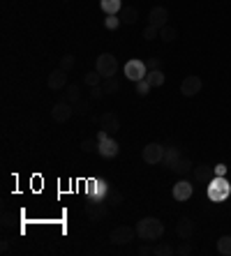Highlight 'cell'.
Returning <instances> with one entry per match:
<instances>
[{"label": "cell", "instance_id": "cell-1", "mask_svg": "<svg viewBox=\"0 0 231 256\" xmlns=\"http://www.w3.org/2000/svg\"><path fill=\"white\" fill-rule=\"evenodd\" d=\"M137 238L144 242H155L160 240L162 233H164V224H162V219L157 217H144L137 222Z\"/></svg>", "mask_w": 231, "mask_h": 256}, {"label": "cell", "instance_id": "cell-2", "mask_svg": "<svg viewBox=\"0 0 231 256\" xmlns=\"http://www.w3.org/2000/svg\"><path fill=\"white\" fill-rule=\"evenodd\" d=\"M109 192H111V185L104 178H88V182H86V196H88V201H107Z\"/></svg>", "mask_w": 231, "mask_h": 256}, {"label": "cell", "instance_id": "cell-3", "mask_svg": "<svg viewBox=\"0 0 231 256\" xmlns=\"http://www.w3.org/2000/svg\"><path fill=\"white\" fill-rule=\"evenodd\" d=\"M229 194H231V185L224 175H215L213 180L208 182V199H210V201L220 203L224 199H229Z\"/></svg>", "mask_w": 231, "mask_h": 256}, {"label": "cell", "instance_id": "cell-4", "mask_svg": "<svg viewBox=\"0 0 231 256\" xmlns=\"http://www.w3.org/2000/svg\"><path fill=\"white\" fill-rule=\"evenodd\" d=\"M118 60H116V56H111V53H102V56H97V62H95V69L100 72L104 79H111V76L118 74Z\"/></svg>", "mask_w": 231, "mask_h": 256}, {"label": "cell", "instance_id": "cell-5", "mask_svg": "<svg viewBox=\"0 0 231 256\" xmlns=\"http://www.w3.org/2000/svg\"><path fill=\"white\" fill-rule=\"evenodd\" d=\"M123 72H125V79H130V81L137 83V81H141V79H146L148 67H146V62H144V60H139V58H132V60L125 62Z\"/></svg>", "mask_w": 231, "mask_h": 256}, {"label": "cell", "instance_id": "cell-6", "mask_svg": "<svg viewBox=\"0 0 231 256\" xmlns=\"http://www.w3.org/2000/svg\"><path fill=\"white\" fill-rule=\"evenodd\" d=\"M134 238H137V228H132V226H116L109 233V242H114V245H130Z\"/></svg>", "mask_w": 231, "mask_h": 256}, {"label": "cell", "instance_id": "cell-7", "mask_svg": "<svg viewBox=\"0 0 231 256\" xmlns=\"http://www.w3.org/2000/svg\"><path fill=\"white\" fill-rule=\"evenodd\" d=\"M164 145L162 143H148L146 148H144V152H141V157H144V162L150 166L155 164H162V159H164Z\"/></svg>", "mask_w": 231, "mask_h": 256}, {"label": "cell", "instance_id": "cell-8", "mask_svg": "<svg viewBox=\"0 0 231 256\" xmlns=\"http://www.w3.org/2000/svg\"><path fill=\"white\" fill-rule=\"evenodd\" d=\"M109 208L111 205L107 201H88L86 203V215L92 219V222H102L104 217H109Z\"/></svg>", "mask_w": 231, "mask_h": 256}, {"label": "cell", "instance_id": "cell-9", "mask_svg": "<svg viewBox=\"0 0 231 256\" xmlns=\"http://www.w3.org/2000/svg\"><path fill=\"white\" fill-rule=\"evenodd\" d=\"M72 115H74V104H69L65 99L58 102V104H54V109H51V118H54V122H58V125L67 122Z\"/></svg>", "mask_w": 231, "mask_h": 256}, {"label": "cell", "instance_id": "cell-10", "mask_svg": "<svg viewBox=\"0 0 231 256\" xmlns=\"http://www.w3.org/2000/svg\"><path fill=\"white\" fill-rule=\"evenodd\" d=\"M201 88H203V83H201V79L197 74L185 76L183 83H180V92H183L185 97H194V95H199Z\"/></svg>", "mask_w": 231, "mask_h": 256}, {"label": "cell", "instance_id": "cell-11", "mask_svg": "<svg viewBox=\"0 0 231 256\" xmlns=\"http://www.w3.org/2000/svg\"><path fill=\"white\" fill-rule=\"evenodd\" d=\"M118 152H120V145H118V141H116V139H111V136L102 139L100 143H97V155H100V157H104V159H114Z\"/></svg>", "mask_w": 231, "mask_h": 256}, {"label": "cell", "instance_id": "cell-12", "mask_svg": "<svg viewBox=\"0 0 231 256\" xmlns=\"http://www.w3.org/2000/svg\"><path fill=\"white\" fill-rule=\"evenodd\" d=\"M46 83H49V88H51V90H65V88H67V72H65V69H54V72H51V74H49V79H46Z\"/></svg>", "mask_w": 231, "mask_h": 256}, {"label": "cell", "instance_id": "cell-13", "mask_svg": "<svg viewBox=\"0 0 231 256\" xmlns=\"http://www.w3.org/2000/svg\"><path fill=\"white\" fill-rule=\"evenodd\" d=\"M169 21V9L167 7H153L150 14H148V23L155 26V28H164Z\"/></svg>", "mask_w": 231, "mask_h": 256}, {"label": "cell", "instance_id": "cell-14", "mask_svg": "<svg viewBox=\"0 0 231 256\" xmlns=\"http://www.w3.org/2000/svg\"><path fill=\"white\" fill-rule=\"evenodd\" d=\"M100 125H102V129H107L109 134L120 132V118H118L116 113H111V111L102 113V115H100Z\"/></svg>", "mask_w": 231, "mask_h": 256}, {"label": "cell", "instance_id": "cell-15", "mask_svg": "<svg viewBox=\"0 0 231 256\" xmlns=\"http://www.w3.org/2000/svg\"><path fill=\"white\" fill-rule=\"evenodd\" d=\"M176 233L180 240H190L194 235V222L190 217H180L176 224Z\"/></svg>", "mask_w": 231, "mask_h": 256}, {"label": "cell", "instance_id": "cell-16", "mask_svg": "<svg viewBox=\"0 0 231 256\" xmlns=\"http://www.w3.org/2000/svg\"><path fill=\"white\" fill-rule=\"evenodd\" d=\"M192 192L194 189L187 180H178L176 185H173V199H176V201H187V199L192 196Z\"/></svg>", "mask_w": 231, "mask_h": 256}, {"label": "cell", "instance_id": "cell-17", "mask_svg": "<svg viewBox=\"0 0 231 256\" xmlns=\"http://www.w3.org/2000/svg\"><path fill=\"white\" fill-rule=\"evenodd\" d=\"M178 159H180V150H178V148H167V150H164V159H162V164L167 166V169H169V171H173V169H176V164H178Z\"/></svg>", "mask_w": 231, "mask_h": 256}, {"label": "cell", "instance_id": "cell-18", "mask_svg": "<svg viewBox=\"0 0 231 256\" xmlns=\"http://www.w3.org/2000/svg\"><path fill=\"white\" fill-rule=\"evenodd\" d=\"M194 175H197V180L201 182H210L213 180V175H215V169L208 164H199L197 169H194Z\"/></svg>", "mask_w": 231, "mask_h": 256}, {"label": "cell", "instance_id": "cell-19", "mask_svg": "<svg viewBox=\"0 0 231 256\" xmlns=\"http://www.w3.org/2000/svg\"><path fill=\"white\" fill-rule=\"evenodd\" d=\"M100 7L104 14H120L123 0H100Z\"/></svg>", "mask_w": 231, "mask_h": 256}, {"label": "cell", "instance_id": "cell-20", "mask_svg": "<svg viewBox=\"0 0 231 256\" xmlns=\"http://www.w3.org/2000/svg\"><path fill=\"white\" fill-rule=\"evenodd\" d=\"M62 95H65V102H69V104H77L79 99H81V88H79V83H69Z\"/></svg>", "mask_w": 231, "mask_h": 256}, {"label": "cell", "instance_id": "cell-21", "mask_svg": "<svg viewBox=\"0 0 231 256\" xmlns=\"http://www.w3.org/2000/svg\"><path fill=\"white\" fill-rule=\"evenodd\" d=\"M190 171H194L192 159H187V157H180V159H178L176 169H173V173H178V175H187Z\"/></svg>", "mask_w": 231, "mask_h": 256}, {"label": "cell", "instance_id": "cell-22", "mask_svg": "<svg viewBox=\"0 0 231 256\" xmlns=\"http://www.w3.org/2000/svg\"><path fill=\"white\" fill-rule=\"evenodd\" d=\"M137 19H139L137 7H123V9H120V21H123V23L132 26V23H137Z\"/></svg>", "mask_w": 231, "mask_h": 256}, {"label": "cell", "instance_id": "cell-23", "mask_svg": "<svg viewBox=\"0 0 231 256\" xmlns=\"http://www.w3.org/2000/svg\"><path fill=\"white\" fill-rule=\"evenodd\" d=\"M146 81L153 85V88H160L162 83H164V74H162V69H150L146 74Z\"/></svg>", "mask_w": 231, "mask_h": 256}, {"label": "cell", "instance_id": "cell-24", "mask_svg": "<svg viewBox=\"0 0 231 256\" xmlns=\"http://www.w3.org/2000/svg\"><path fill=\"white\" fill-rule=\"evenodd\" d=\"M102 88H104V92H107V95H116V92L120 90V81H118L116 76H111V79H104V81H102Z\"/></svg>", "mask_w": 231, "mask_h": 256}, {"label": "cell", "instance_id": "cell-25", "mask_svg": "<svg viewBox=\"0 0 231 256\" xmlns=\"http://www.w3.org/2000/svg\"><path fill=\"white\" fill-rule=\"evenodd\" d=\"M176 37H178V30L173 28V26L167 23L164 28H160V39H162V42H167V44H169V42H173Z\"/></svg>", "mask_w": 231, "mask_h": 256}, {"label": "cell", "instance_id": "cell-26", "mask_svg": "<svg viewBox=\"0 0 231 256\" xmlns=\"http://www.w3.org/2000/svg\"><path fill=\"white\" fill-rule=\"evenodd\" d=\"M217 252L222 256H231V235H222L217 240Z\"/></svg>", "mask_w": 231, "mask_h": 256}, {"label": "cell", "instance_id": "cell-27", "mask_svg": "<svg viewBox=\"0 0 231 256\" xmlns=\"http://www.w3.org/2000/svg\"><path fill=\"white\" fill-rule=\"evenodd\" d=\"M84 81L88 83V85H102V81H104V76L100 74V72H97V69H95V72H88V74L84 76Z\"/></svg>", "mask_w": 231, "mask_h": 256}, {"label": "cell", "instance_id": "cell-28", "mask_svg": "<svg viewBox=\"0 0 231 256\" xmlns=\"http://www.w3.org/2000/svg\"><path fill=\"white\" fill-rule=\"evenodd\" d=\"M107 203L111 205V208H118V205L123 203V194H120L118 189L111 187V192H109V196H107Z\"/></svg>", "mask_w": 231, "mask_h": 256}, {"label": "cell", "instance_id": "cell-29", "mask_svg": "<svg viewBox=\"0 0 231 256\" xmlns=\"http://www.w3.org/2000/svg\"><path fill=\"white\" fill-rule=\"evenodd\" d=\"M120 16L118 14H107V19H104V28L107 30H118V26H120Z\"/></svg>", "mask_w": 231, "mask_h": 256}, {"label": "cell", "instance_id": "cell-30", "mask_svg": "<svg viewBox=\"0 0 231 256\" xmlns=\"http://www.w3.org/2000/svg\"><path fill=\"white\" fill-rule=\"evenodd\" d=\"M153 254L155 256H171V254H173V247L167 245V242H160V245H155V247H153Z\"/></svg>", "mask_w": 231, "mask_h": 256}, {"label": "cell", "instance_id": "cell-31", "mask_svg": "<svg viewBox=\"0 0 231 256\" xmlns=\"http://www.w3.org/2000/svg\"><path fill=\"white\" fill-rule=\"evenodd\" d=\"M88 111H90V102L88 99H79L74 104V113H79V115H88Z\"/></svg>", "mask_w": 231, "mask_h": 256}, {"label": "cell", "instance_id": "cell-32", "mask_svg": "<svg viewBox=\"0 0 231 256\" xmlns=\"http://www.w3.org/2000/svg\"><path fill=\"white\" fill-rule=\"evenodd\" d=\"M97 143H100L97 139H84V141H81V150L84 152H97Z\"/></svg>", "mask_w": 231, "mask_h": 256}, {"label": "cell", "instance_id": "cell-33", "mask_svg": "<svg viewBox=\"0 0 231 256\" xmlns=\"http://www.w3.org/2000/svg\"><path fill=\"white\" fill-rule=\"evenodd\" d=\"M157 37H160V28H155V26H150V23H148L146 30H144V39L153 42V39H157Z\"/></svg>", "mask_w": 231, "mask_h": 256}, {"label": "cell", "instance_id": "cell-34", "mask_svg": "<svg viewBox=\"0 0 231 256\" xmlns=\"http://www.w3.org/2000/svg\"><path fill=\"white\" fill-rule=\"evenodd\" d=\"M150 88H153V85H150V83H148L146 79L137 81V95H141V97H146L148 92H150Z\"/></svg>", "mask_w": 231, "mask_h": 256}, {"label": "cell", "instance_id": "cell-35", "mask_svg": "<svg viewBox=\"0 0 231 256\" xmlns=\"http://www.w3.org/2000/svg\"><path fill=\"white\" fill-rule=\"evenodd\" d=\"M72 67H74V56H72V53H67V56H62V58H60V69L69 72Z\"/></svg>", "mask_w": 231, "mask_h": 256}, {"label": "cell", "instance_id": "cell-36", "mask_svg": "<svg viewBox=\"0 0 231 256\" xmlns=\"http://www.w3.org/2000/svg\"><path fill=\"white\" fill-rule=\"evenodd\" d=\"M104 95H107V92H104V88H102V85H92V88H90V99H95V102H97V99H102Z\"/></svg>", "mask_w": 231, "mask_h": 256}, {"label": "cell", "instance_id": "cell-37", "mask_svg": "<svg viewBox=\"0 0 231 256\" xmlns=\"http://www.w3.org/2000/svg\"><path fill=\"white\" fill-rule=\"evenodd\" d=\"M16 217L12 212H2V228H9V226H14Z\"/></svg>", "mask_w": 231, "mask_h": 256}, {"label": "cell", "instance_id": "cell-38", "mask_svg": "<svg viewBox=\"0 0 231 256\" xmlns=\"http://www.w3.org/2000/svg\"><path fill=\"white\" fill-rule=\"evenodd\" d=\"M176 252H178L180 256H190V254H192V247H190V242H187V240H183V245H180Z\"/></svg>", "mask_w": 231, "mask_h": 256}, {"label": "cell", "instance_id": "cell-39", "mask_svg": "<svg viewBox=\"0 0 231 256\" xmlns=\"http://www.w3.org/2000/svg\"><path fill=\"white\" fill-rule=\"evenodd\" d=\"M160 58H150V60H146V67H148V72H150V69H160Z\"/></svg>", "mask_w": 231, "mask_h": 256}, {"label": "cell", "instance_id": "cell-40", "mask_svg": "<svg viewBox=\"0 0 231 256\" xmlns=\"http://www.w3.org/2000/svg\"><path fill=\"white\" fill-rule=\"evenodd\" d=\"M213 169H215V175H227V171H229L227 164H217V166H213Z\"/></svg>", "mask_w": 231, "mask_h": 256}, {"label": "cell", "instance_id": "cell-41", "mask_svg": "<svg viewBox=\"0 0 231 256\" xmlns=\"http://www.w3.org/2000/svg\"><path fill=\"white\" fill-rule=\"evenodd\" d=\"M137 252H139L141 256H150V254H153V247H148V245H141Z\"/></svg>", "mask_w": 231, "mask_h": 256}, {"label": "cell", "instance_id": "cell-42", "mask_svg": "<svg viewBox=\"0 0 231 256\" xmlns=\"http://www.w3.org/2000/svg\"><path fill=\"white\" fill-rule=\"evenodd\" d=\"M0 249H2V254H7V252H9V242H7V240H2V245H0Z\"/></svg>", "mask_w": 231, "mask_h": 256}]
</instances>
